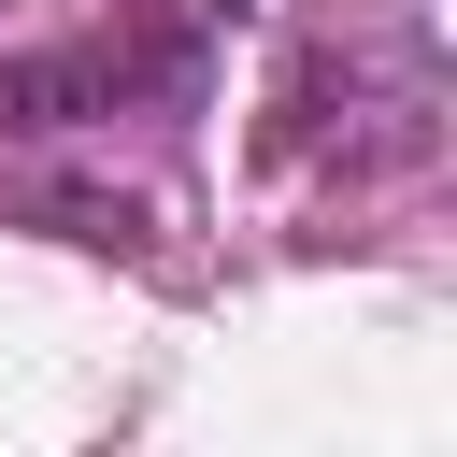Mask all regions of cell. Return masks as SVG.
<instances>
[{
  "instance_id": "cell-1",
  "label": "cell",
  "mask_w": 457,
  "mask_h": 457,
  "mask_svg": "<svg viewBox=\"0 0 457 457\" xmlns=\"http://www.w3.org/2000/svg\"><path fill=\"white\" fill-rule=\"evenodd\" d=\"M443 143V57L400 14H357L343 43H300V71L271 86V157H328L343 186H386Z\"/></svg>"
},
{
  "instance_id": "cell-2",
  "label": "cell",
  "mask_w": 457,
  "mask_h": 457,
  "mask_svg": "<svg viewBox=\"0 0 457 457\" xmlns=\"http://www.w3.org/2000/svg\"><path fill=\"white\" fill-rule=\"evenodd\" d=\"M200 14H129V29H86V43H43L0 71V129H114V114H171L200 86Z\"/></svg>"
}]
</instances>
